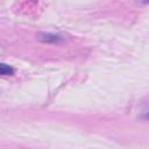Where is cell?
<instances>
[{"instance_id": "6da1fadb", "label": "cell", "mask_w": 149, "mask_h": 149, "mask_svg": "<svg viewBox=\"0 0 149 149\" xmlns=\"http://www.w3.org/2000/svg\"><path fill=\"white\" fill-rule=\"evenodd\" d=\"M38 38L43 42H47V43H58L63 40L62 36L56 35V34H41L38 36Z\"/></svg>"}, {"instance_id": "7a4b0ae2", "label": "cell", "mask_w": 149, "mask_h": 149, "mask_svg": "<svg viewBox=\"0 0 149 149\" xmlns=\"http://www.w3.org/2000/svg\"><path fill=\"white\" fill-rule=\"evenodd\" d=\"M14 73V69L12 66H9L8 64L5 63H0V74L1 76H10Z\"/></svg>"}]
</instances>
